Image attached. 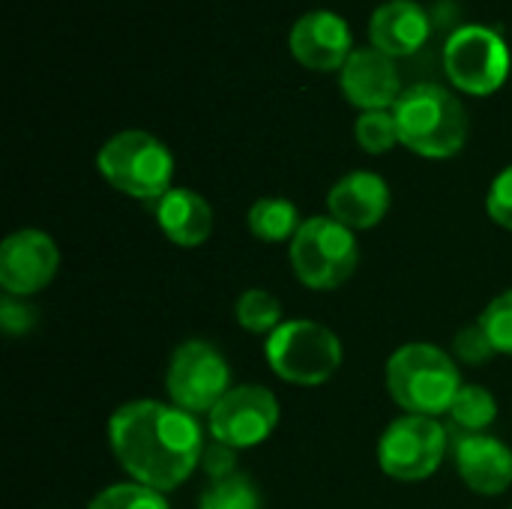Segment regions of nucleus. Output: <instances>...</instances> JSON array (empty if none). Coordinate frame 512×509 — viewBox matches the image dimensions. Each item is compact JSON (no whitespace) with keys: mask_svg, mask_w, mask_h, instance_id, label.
<instances>
[{"mask_svg":"<svg viewBox=\"0 0 512 509\" xmlns=\"http://www.w3.org/2000/svg\"><path fill=\"white\" fill-rule=\"evenodd\" d=\"M96 168L117 192L135 201L156 204L162 195L174 189L171 150L156 135L141 129H126L111 135L96 156Z\"/></svg>","mask_w":512,"mask_h":509,"instance_id":"obj_4","label":"nucleus"},{"mask_svg":"<svg viewBox=\"0 0 512 509\" xmlns=\"http://www.w3.org/2000/svg\"><path fill=\"white\" fill-rule=\"evenodd\" d=\"M480 324L486 330V336L492 339L498 354L512 357V288L498 294L480 315Z\"/></svg>","mask_w":512,"mask_h":509,"instance_id":"obj_24","label":"nucleus"},{"mask_svg":"<svg viewBox=\"0 0 512 509\" xmlns=\"http://www.w3.org/2000/svg\"><path fill=\"white\" fill-rule=\"evenodd\" d=\"M450 453V432L438 417L405 414L393 420L378 441V465L399 483L429 480Z\"/></svg>","mask_w":512,"mask_h":509,"instance_id":"obj_7","label":"nucleus"},{"mask_svg":"<svg viewBox=\"0 0 512 509\" xmlns=\"http://www.w3.org/2000/svg\"><path fill=\"white\" fill-rule=\"evenodd\" d=\"M450 453L462 483L486 498L504 495L512 486V450L495 435H450Z\"/></svg>","mask_w":512,"mask_h":509,"instance_id":"obj_13","label":"nucleus"},{"mask_svg":"<svg viewBox=\"0 0 512 509\" xmlns=\"http://www.w3.org/2000/svg\"><path fill=\"white\" fill-rule=\"evenodd\" d=\"M237 450L228 447V444H219L213 441L210 447H204V456H201V468L210 474V480H225L231 474H237Z\"/></svg>","mask_w":512,"mask_h":509,"instance_id":"obj_28","label":"nucleus"},{"mask_svg":"<svg viewBox=\"0 0 512 509\" xmlns=\"http://www.w3.org/2000/svg\"><path fill=\"white\" fill-rule=\"evenodd\" d=\"M453 351H456V357H459L462 363H468V366H486V363L498 354L480 321H477V324H468V327H462V330L456 333Z\"/></svg>","mask_w":512,"mask_h":509,"instance_id":"obj_25","label":"nucleus"},{"mask_svg":"<svg viewBox=\"0 0 512 509\" xmlns=\"http://www.w3.org/2000/svg\"><path fill=\"white\" fill-rule=\"evenodd\" d=\"M354 138L366 153H387L396 144H402L393 108L390 111H363L354 123Z\"/></svg>","mask_w":512,"mask_h":509,"instance_id":"obj_22","label":"nucleus"},{"mask_svg":"<svg viewBox=\"0 0 512 509\" xmlns=\"http://www.w3.org/2000/svg\"><path fill=\"white\" fill-rule=\"evenodd\" d=\"M234 318L243 330H249L255 336H273L285 324L282 321V303L264 288L243 291L237 306H234Z\"/></svg>","mask_w":512,"mask_h":509,"instance_id":"obj_20","label":"nucleus"},{"mask_svg":"<svg viewBox=\"0 0 512 509\" xmlns=\"http://www.w3.org/2000/svg\"><path fill=\"white\" fill-rule=\"evenodd\" d=\"M33 324H36V309L30 303H24V297L3 294V303H0V327L9 336H24V333L33 330Z\"/></svg>","mask_w":512,"mask_h":509,"instance_id":"obj_27","label":"nucleus"},{"mask_svg":"<svg viewBox=\"0 0 512 509\" xmlns=\"http://www.w3.org/2000/svg\"><path fill=\"white\" fill-rule=\"evenodd\" d=\"M444 417H447L450 435H480V432H489V426L498 420V402L486 387L462 384V390L456 393Z\"/></svg>","mask_w":512,"mask_h":509,"instance_id":"obj_18","label":"nucleus"},{"mask_svg":"<svg viewBox=\"0 0 512 509\" xmlns=\"http://www.w3.org/2000/svg\"><path fill=\"white\" fill-rule=\"evenodd\" d=\"M387 390L405 414L441 417L450 411L456 393L462 390V375L456 360L429 342L402 345L387 360Z\"/></svg>","mask_w":512,"mask_h":509,"instance_id":"obj_2","label":"nucleus"},{"mask_svg":"<svg viewBox=\"0 0 512 509\" xmlns=\"http://www.w3.org/2000/svg\"><path fill=\"white\" fill-rule=\"evenodd\" d=\"M288 252L294 276L312 291H333L345 285L360 264V246L354 231L339 225L333 216L303 219Z\"/></svg>","mask_w":512,"mask_h":509,"instance_id":"obj_5","label":"nucleus"},{"mask_svg":"<svg viewBox=\"0 0 512 509\" xmlns=\"http://www.w3.org/2000/svg\"><path fill=\"white\" fill-rule=\"evenodd\" d=\"M210 435L234 450H249L264 444L279 426V399L258 384L231 387L222 402L207 414Z\"/></svg>","mask_w":512,"mask_h":509,"instance_id":"obj_10","label":"nucleus"},{"mask_svg":"<svg viewBox=\"0 0 512 509\" xmlns=\"http://www.w3.org/2000/svg\"><path fill=\"white\" fill-rule=\"evenodd\" d=\"M399 141L426 159H450L468 141L465 105L438 84H414L393 105Z\"/></svg>","mask_w":512,"mask_h":509,"instance_id":"obj_3","label":"nucleus"},{"mask_svg":"<svg viewBox=\"0 0 512 509\" xmlns=\"http://www.w3.org/2000/svg\"><path fill=\"white\" fill-rule=\"evenodd\" d=\"M432 33V21L426 9L414 0H390L375 9L369 21L372 48L384 51L387 57H411L417 54Z\"/></svg>","mask_w":512,"mask_h":509,"instance_id":"obj_16","label":"nucleus"},{"mask_svg":"<svg viewBox=\"0 0 512 509\" xmlns=\"http://www.w3.org/2000/svg\"><path fill=\"white\" fill-rule=\"evenodd\" d=\"M165 390L171 396V405H177L180 411L192 417L210 414L231 390V366L216 345L204 339H186L171 354Z\"/></svg>","mask_w":512,"mask_h":509,"instance_id":"obj_8","label":"nucleus"},{"mask_svg":"<svg viewBox=\"0 0 512 509\" xmlns=\"http://www.w3.org/2000/svg\"><path fill=\"white\" fill-rule=\"evenodd\" d=\"M249 231L261 243H291L294 234L300 231V213L288 198H258L249 207Z\"/></svg>","mask_w":512,"mask_h":509,"instance_id":"obj_19","label":"nucleus"},{"mask_svg":"<svg viewBox=\"0 0 512 509\" xmlns=\"http://www.w3.org/2000/svg\"><path fill=\"white\" fill-rule=\"evenodd\" d=\"M291 54L300 66L312 72H333L348 63L351 51V27L342 15L330 9H312L300 15L288 36Z\"/></svg>","mask_w":512,"mask_h":509,"instance_id":"obj_12","label":"nucleus"},{"mask_svg":"<svg viewBox=\"0 0 512 509\" xmlns=\"http://www.w3.org/2000/svg\"><path fill=\"white\" fill-rule=\"evenodd\" d=\"M108 441L132 483L162 495L180 489L204 456L198 420L156 399L120 405L108 420Z\"/></svg>","mask_w":512,"mask_h":509,"instance_id":"obj_1","label":"nucleus"},{"mask_svg":"<svg viewBox=\"0 0 512 509\" xmlns=\"http://www.w3.org/2000/svg\"><path fill=\"white\" fill-rule=\"evenodd\" d=\"M159 231L180 249L204 246L213 234V207L192 189H171L156 204Z\"/></svg>","mask_w":512,"mask_h":509,"instance_id":"obj_17","label":"nucleus"},{"mask_svg":"<svg viewBox=\"0 0 512 509\" xmlns=\"http://www.w3.org/2000/svg\"><path fill=\"white\" fill-rule=\"evenodd\" d=\"M270 369L297 387H321L342 366L339 336L315 321H285L273 336H267Z\"/></svg>","mask_w":512,"mask_h":509,"instance_id":"obj_6","label":"nucleus"},{"mask_svg":"<svg viewBox=\"0 0 512 509\" xmlns=\"http://www.w3.org/2000/svg\"><path fill=\"white\" fill-rule=\"evenodd\" d=\"M87 509H171L165 495L141 483H117L102 489Z\"/></svg>","mask_w":512,"mask_h":509,"instance_id":"obj_23","label":"nucleus"},{"mask_svg":"<svg viewBox=\"0 0 512 509\" xmlns=\"http://www.w3.org/2000/svg\"><path fill=\"white\" fill-rule=\"evenodd\" d=\"M342 93L363 111H390L405 90L393 57L378 48H360L342 66Z\"/></svg>","mask_w":512,"mask_h":509,"instance_id":"obj_14","label":"nucleus"},{"mask_svg":"<svg viewBox=\"0 0 512 509\" xmlns=\"http://www.w3.org/2000/svg\"><path fill=\"white\" fill-rule=\"evenodd\" d=\"M327 210L354 234L369 231L381 225L390 210V186L375 171H351L327 192Z\"/></svg>","mask_w":512,"mask_h":509,"instance_id":"obj_15","label":"nucleus"},{"mask_svg":"<svg viewBox=\"0 0 512 509\" xmlns=\"http://www.w3.org/2000/svg\"><path fill=\"white\" fill-rule=\"evenodd\" d=\"M198 509H261V495L249 474H231L225 480H210Z\"/></svg>","mask_w":512,"mask_h":509,"instance_id":"obj_21","label":"nucleus"},{"mask_svg":"<svg viewBox=\"0 0 512 509\" xmlns=\"http://www.w3.org/2000/svg\"><path fill=\"white\" fill-rule=\"evenodd\" d=\"M486 210L495 225L512 231V165L492 180L489 195H486Z\"/></svg>","mask_w":512,"mask_h":509,"instance_id":"obj_26","label":"nucleus"},{"mask_svg":"<svg viewBox=\"0 0 512 509\" xmlns=\"http://www.w3.org/2000/svg\"><path fill=\"white\" fill-rule=\"evenodd\" d=\"M60 267L57 243L36 228L9 234L0 246V285L9 297H30L42 291Z\"/></svg>","mask_w":512,"mask_h":509,"instance_id":"obj_11","label":"nucleus"},{"mask_svg":"<svg viewBox=\"0 0 512 509\" xmlns=\"http://www.w3.org/2000/svg\"><path fill=\"white\" fill-rule=\"evenodd\" d=\"M444 69L462 93L492 96L510 78V48L498 30L465 24L444 48Z\"/></svg>","mask_w":512,"mask_h":509,"instance_id":"obj_9","label":"nucleus"}]
</instances>
